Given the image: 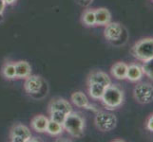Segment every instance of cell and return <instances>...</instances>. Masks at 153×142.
Masks as SVG:
<instances>
[{"mask_svg": "<svg viewBox=\"0 0 153 142\" xmlns=\"http://www.w3.org/2000/svg\"><path fill=\"white\" fill-rule=\"evenodd\" d=\"M102 102L108 109H115L119 107L124 102V92L119 86L110 85L105 88L101 98Z\"/></svg>", "mask_w": 153, "mask_h": 142, "instance_id": "obj_2", "label": "cell"}, {"mask_svg": "<svg viewBox=\"0 0 153 142\" xmlns=\"http://www.w3.org/2000/svg\"><path fill=\"white\" fill-rule=\"evenodd\" d=\"M63 131H64L63 124H60L51 119H49L48 126H47V129H46V133H48L51 135H59L62 134Z\"/></svg>", "mask_w": 153, "mask_h": 142, "instance_id": "obj_19", "label": "cell"}, {"mask_svg": "<svg viewBox=\"0 0 153 142\" xmlns=\"http://www.w3.org/2000/svg\"><path fill=\"white\" fill-rule=\"evenodd\" d=\"M142 69L144 74L153 81V58L144 62V64L142 65Z\"/></svg>", "mask_w": 153, "mask_h": 142, "instance_id": "obj_21", "label": "cell"}, {"mask_svg": "<svg viewBox=\"0 0 153 142\" xmlns=\"http://www.w3.org/2000/svg\"><path fill=\"white\" fill-rule=\"evenodd\" d=\"M63 128L73 138H79L83 136L85 130V119L77 113H70L63 123Z\"/></svg>", "mask_w": 153, "mask_h": 142, "instance_id": "obj_1", "label": "cell"}, {"mask_svg": "<svg viewBox=\"0 0 153 142\" xmlns=\"http://www.w3.org/2000/svg\"><path fill=\"white\" fill-rule=\"evenodd\" d=\"M45 85V82L43 79L36 75H30L26 78V81L24 83V89L29 95L31 96H35L36 94L40 93Z\"/></svg>", "mask_w": 153, "mask_h": 142, "instance_id": "obj_7", "label": "cell"}, {"mask_svg": "<svg viewBox=\"0 0 153 142\" xmlns=\"http://www.w3.org/2000/svg\"><path fill=\"white\" fill-rule=\"evenodd\" d=\"M146 127L147 130L150 131V132H153V114H151L149 116V118H147L146 123Z\"/></svg>", "mask_w": 153, "mask_h": 142, "instance_id": "obj_23", "label": "cell"}, {"mask_svg": "<svg viewBox=\"0 0 153 142\" xmlns=\"http://www.w3.org/2000/svg\"><path fill=\"white\" fill-rule=\"evenodd\" d=\"M55 110L68 115L72 112V107L71 103L64 99H54L49 105V111H55Z\"/></svg>", "mask_w": 153, "mask_h": 142, "instance_id": "obj_9", "label": "cell"}, {"mask_svg": "<svg viewBox=\"0 0 153 142\" xmlns=\"http://www.w3.org/2000/svg\"><path fill=\"white\" fill-rule=\"evenodd\" d=\"M88 94L93 99H101L103 94L105 90V86L100 83L92 82V83H88Z\"/></svg>", "mask_w": 153, "mask_h": 142, "instance_id": "obj_17", "label": "cell"}, {"mask_svg": "<svg viewBox=\"0 0 153 142\" xmlns=\"http://www.w3.org/2000/svg\"><path fill=\"white\" fill-rule=\"evenodd\" d=\"M123 33V28L117 22H109L105 25V37L109 42H116L118 41Z\"/></svg>", "mask_w": 153, "mask_h": 142, "instance_id": "obj_8", "label": "cell"}, {"mask_svg": "<svg viewBox=\"0 0 153 142\" xmlns=\"http://www.w3.org/2000/svg\"><path fill=\"white\" fill-rule=\"evenodd\" d=\"M131 53L142 62L153 58V37H146L138 41L131 49Z\"/></svg>", "mask_w": 153, "mask_h": 142, "instance_id": "obj_3", "label": "cell"}, {"mask_svg": "<svg viewBox=\"0 0 153 142\" xmlns=\"http://www.w3.org/2000/svg\"><path fill=\"white\" fill-rule=\"evenodd\" d=\"M128 65L123 62H118L114 64L111 67V74L114 78L118 80H124L126 79V73H128Z\"/></svg>", "mask_w": 153, "mask_h": 142, "instance_id": "obj_16", "label": "cell"}, {"mask_svg": "<svg viewBox=\"0 0 153 142\" xmlns=\"http://www.w3.org/2000/svg\"><path fill=\"white\" fill-rule=\"evenodd\" d=\"M95 12V22L96 25L100 26H105L108 24L111 20V14L109 10L105 8H99L94 10Z\"/></svg>", "mask_w": 153, "mask_h": 142, "instance_id": "obj_13", "label": "cell"}, {"mask_svg": "<svg viewBox=\"0 0 153 142\" xmlns=\"http://www.w3.org/2000/svg\"><path fill=\"white\" fill-rule=\"evenodd\" d=\"M31 73L30 65L26 61H18L15 63V74L18 79H26Z\"/></svg>", "mask_w": 153, "mask_h": 142, "instance_id": "obj_12", "label": "cell"}, {"mask_svg": "<svg viewBox=\"0 0 153 142\" xmlns=\"http://www.w3.org/2000/svg\"><path fill=\"white\" fill-rule=\"evenodd\" d=\"M76 3L78 5H80L81 7H84V8H87L88 7L89 5L92 3L93 0H75Z\"/></svg>", "mask_w": 153, "mask_h": 142, "instance_id": "obj_24", "label": "cell"}, {"mask_svg": "<svg viewBox=\"0 0 153 142\" xmlns=\"http://www.w3.org/2000/svg\"><path fill=\"white\" fill-rule=\"evenodd\" d=\"M96 82L103 85L104 86L108 87L111 85V80L108 77L107 73H105L103 71H93L88 77V83H92Z\"/></svg>", "mask_w": 153, "mask_h": 142, "instance_id": "obj_10", "label": "cell"}, {"mask_svg": "<svg viewBox=\"0 0 153 142\" xmlns=\"http://www.w3.org/2000/svg\"><path fill=\"white\" fill-rule=\"evenodd\" d=\"M144 76V72L142 66L139 65L132 64L128 65V73H126V79L130 82H138Z\"/></svg>", "mask_w": 153, "mask_h": 142, "instance_id": "obj_15", "label": "cell"}, {"mask_svg": "<svg viewBox=\"0 0 153 142\" xmlns=\"http://www.w3.org/2000/svg\"><path fill=\"white\" fill-rule=\"evenodd\" d=\"M82 22L86 26L91 27V26L96 25L95 22V12L94 10H86L82 15Z\"/></svg>", "mask_w": 153, "mask_h": 142, "instance_id": "obj_20", "label": "cell"}, {"mask_svg": "<svg viewBox=\"0 0 153 142\" xmlns=\"http://www.w3.org/2000/svg\"><path fill=\"white\" fill-rule=\"evenodd\" d=\"M2 75L8 79V80H13V79L16 78L15 74V63L8 61L3 65L2 67Z\"/></svg>", "mask_w": 153, "mask_h": 142, "instance_id": "obj_18", "label": "cell"}, {"mask_svg": "<svg viewBox=\"0 0 153 142\" xmlns=\"http://www.w3.org/2000/svg\"><path fill=\"white\" fill-rule=\"evenodd\" d=\"M3 1L5 2V4H6V5H12V4L15 3L16 0H3Z\"/></svg>", "mask_w": 153, "mask_h": 142, "instance_id": "obj_26", "label": "cell"}, {"mask_svg": "<svg viewBox=\"0 0 153 142\" xmlns=\"http://www.w3.org/2000/svg\"><path fill=\"white\" fill-rule=\"evenodd\" d=\"M96 127L101 132H110L117 125L116 116L108 112H98L94 119Z\"/></svg>", "mask_w": 153, "mask_h": 142, "instance_id": "obj_4", "label": "cell"}, {"mask_svg": "<svg viewBox=\"0 0 153 142\" xmlns=\"http://www.w3.org/2000/svg\"><path fill=\"white\" fill-rule=\"evenodd\" d=\"M71 102L79 108H86V109L92 108V106L88 102L87 96L81 91L74 92L71 95Z\"/></svg>", "mask_w": 153, "mask_h": 142, "instance_id": "obj_14", "label": "cell"}, {"mask_svg": "<svg viewBox=\"0 0 153 142\" xmlns=\"http://www.w3.org/2000/svg\"><path fill=\"white\" fill-rule=\"evenodd\" d=\"M133 96L135 101L141 104H149L153 102V85L142 82L134 87Z\"/></svg>", "mask_w": 153, "mask_h": 142, "instance_id": "obj_5", "label": "cell"}, {"mask_svg": "<svg viewBox=\"0 0 153 142\" xmlns=\"http://www.w3.org/2000/svg\"><path fill=\"white\" fill-rule=\"evenodd\" d=\"M49 122V118L45 117L43 115H38L35 116V117L31 119V128H33L35 132L37 133H45L47 126H48Z\"/></svg>", "mask_w": 153, "mask_h": 142, "instance_id": "obj_11", "label": "cell"}, {"mask_svg": "<svg viewBox=\"0 0 153 142\" xmlns=\"http://www.w3.org/2000/svg\"><path fill=\"white\" fill-rule=\"evenodd\" d=\"M10 138L13 142H28L31 139V133L27 126L15 124L10 129Z\"/></svg>", "mask_w": 153, "mask_h": 142, "instance_id": "obj_6", "label": "cell"}, {"mask_svg": "<svg viewBox=\"0 0 153 142\" xmlns=\"http://www.w3.org/2000/svg\"><path fill=\"white\" fill-rule=\"evenodd\" d=\"M67 114L63 113L61 111H50V119L56 121L60 124H63L65 121V119L67 118Z\"/></svg>", "mask_w": 153, "mask_h": 142, "instance_id": "obj_22", "label": "cell"}, {"mask_svg": "<svg viewBox=\"0 0 153 142\" xmlns=\"http://www.w3.org/2000/svg\"><path fill=\"white\" fill-rule=\"evenodd\" d=\"M5 7H6V4H5V2L3 1V0H0V17L2 16V14L4 13Z\"/></svg>", "mask_w": 153, "mask_h": 142, "instance_id": "obj_25", "label": "cell"}]
</instances>
